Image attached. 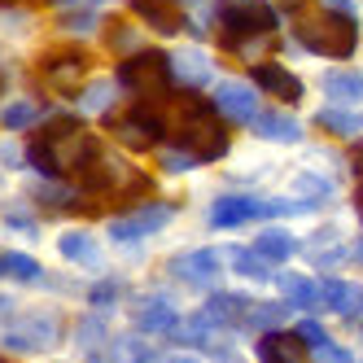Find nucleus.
I'll list each match as a JSON object with an SVG mask.
<instances>
[{
    "label": "nucleus",
    "mask_w": 363,
    "mask_h": 363,
    "mask_svg": "<svg viewBox=\"0 0 363 363\" xmlns=\"http://www.w3.org/2000/svg\"><path fill=\"white\" fill-rule=\"evenodd\" d=\"M245 311H250V302L241 298V294H215L211 302H206L201 311H197V320L211 328V333H219V328H232V324H241L245 320Z\"/></svg>",
    "instance_id": "nucleus-13"
},
{
    "label": "nucleus",
    "mask_w": 363,
    "mask_h": 363,
    "mask_svg": "<svg viewBox=\"0 0 363 363\" xmlns=\"http://www.w3.org/2000/svg\"><path fill=\"white\" fill-rule=\"evenodd\" d=\"M254 250L267 258V263H284L294 250H298V241L289 237L284 228H267V232H258V241H254Z\"/></svg>",
    "instance_id": "nucleus-22"
},
{
    "label": "nucleus",
    "mask_w": 363,
    "mask_h": 363,
    "mask_svg": "<svg viewBox=\"0 0 363 363\" xmlns=\"http://www.w3.org/2000/svg\"><path fill=\"white\" fill-rule=\"evenodd\" d=\"M197 158H193V153H184V149H179V153H167V158H162V167L167 171H184V167H193Z\"/></svg>",
    "instance_id": "nucleus-37"
},
{
    "label": "nucleus",
    "mask_w": 363,
    "mask_h": 363,
    "mask_svg": "<svg viewBox=\"0 0 363 363\" xmlns=\"http://www.w3.org/2000/svg\"><path fill=\"white\" fill-rule=\"evenodd\" d=\"M74 337H79L84 346H96L101 337H106V315H92V320H84V324H79V333H74Z\"/></svg>",
    "instance_id": "nucleus-32"
},
{
    "label": "nucleus",
    "mask_w": 363,
    "mask_h": 363,
    "mask_svg": "<svg viewBox=\"0 0 363 363\" xmlns=\"http://www.w3.org/2000/svg\"><path fill=\"white\" fill-rule=\"evenodd\" d=\"M0 276H13L22 284H31V280H40V263L27 254H0Z\"/></svg>",
    "instance_id": "nucleus-25"
},
{
    "label": "nucleus",
    "mask_w": 363,
    "mask_h": 363,
    "mask_svg": "<svg viewBox=\"0 0 363 363\" xmlns=\"http://www.w3.org/2000/svg\"><path fill=\"white\" fill-rule=\"evenodd\" d=\"M0 162H9V167H18V162H22V153H18V149H13L9 140H0Z\"/></svg>",
    "instance_id": "nucleus-39"
},
{
    "label": "nucleus",
    "mask_w": 363,
    "mask_h": 363,
    "mask_svg": "<svg viewBox=\"0 0 363 363\" xmlns=\"http://www.w3.org/2000/svg\"><path fill=\"white\" fill-rule=\"evenodd\" d=\"M258 363H311V346L298 333H263L258 337Z\"/></svg>",
    "instance_id": "nucleus-9"
},
{
    "label": "nucleus",
    "mask_w": 363,
    "mask_h": 363,
    "mask_svg": "<svg viewBox=\"0 0 363 363\" xmlns=\"http://www.w3.org/2000/svg\"><path fill=\"white\" fill-rule=\"evenodd\" d=\"M254 84L267 88V92L280 96V101H302V79H298L294 70L276 66V62H258V66H254Z\"/></svg>",
    "instance_id": "nucleus-14"
},
{
    "label": "nucleus",
    "mask_w": 363,
    "mask_h": 363,
    "mask_svg": "<svg viewBox=\"0 0 363 363\" xmlns=\"http://www.w3.org/2000/svg\"><path fill=\"white\" fill-rule=\"evenodd\" d=\"M315 359H320V363H354V359H350V350H346V346H337V342L315 346Z\"/></svg>",
    "instance_id": "nucleus-33"
},
{
    "label": "nucleus",
    "mask_w": 363,
    "mask_h": 363,
    "mask_svg": "<svg viewBox=\"0 0 363 363\" xmlns=\"http://www.w3.org/2000/svg\"><path fill=\"white\" fill-rule=\"evenodd\" d=\"M272 284L284 294V302H289V306H302V311H320L324 306L320 302V284L306 280V276H298V272H280Z\"/></svg>",
    "instance_id": "nucleus-19"
},
{
    "label": "nucleus",
    "mask_w": 363,
    "mask_h": 363,
    "mask_svg": "<svg viewBox=\"0 0 363 363\" xmlns=\"http://www.w3.org/2000/svg\"><path fill=\"white\" fill-rule=\"evenodd\" d=\"M158 106H162V101H136L132 114L114 123V140L123 149H153L167 136V114Z\"/></svg>",
    "instance_id": "nucleus-4"
},
{
    "label": "nucleus",
    "mask_w": 363,
    "mask_h": 363,
    "mask_svg": "<svg viewBox=\"0 0 363 363\" xmlns=\"http://www.w3.org/2000/svg\"><path fill=\"white\" fill-rule=\"evenodd\" d=\"M250 127H254L258 140H276V145H298L302 140V123L294 114H280V110H272V114L258 110V118Z\"/></svg>",
    "instance_id": "nucleus-16"
},
{
    "label": "nucleus",
    "mask_w": 363,
    "mask_h": 363,
    "mask_svg": "<svg viewBox=\"0 0 363 363\" xmlns=\"http://www.w3.org/2000/svg\"><path fill=\"white\" fill-rule=\"evenodd\" d=\"M333 197V179L324 175H298V201L311 206V201H328Z\"/></svg>",
    "instance_id": "nucleus-26"
},
{
    "label": "nucleus",
    "mask_w": 363,
    "mask_h": 363,
    "mask_svg": "<svg viewBox=\"0 0 363 363\" xmlns=\"http://www.w3.org/2000/svg\"><path fill=\"white\" fill-rule=\"evenodd\" d=\"M350 258H359V263H363V237H359V241L350 245Z\"/></svg>",
    "instance_id": "nucleus-41"
},
{
    "label": "nucleus",
    "mask_w": 363,
    "mask_h": 363,
    "mask_svg": "<svg viewBox=\"0 0 363 363\" xmlns=\"http://www.w3.org/2000/svg\"><path fill=\"white\" fill-rule=\"evenodd\" d=\"M114 298H118V284L114 280H106V284H96V289H92V306H114Z\"/></svg>",
    "instance_id": "nucleus-36"
},
{
    "label": "nucleus",
    "mask_w": 363,
    "mask_h": 363,
    "mask_svg": "<svg viewBox=\"0 0 363 363\" xmlns=\"http://www.w3.org/2000/svg\"><path fill=\"white\" fill-rule=\"evenodd\" d=\"M132 9H136L158 35H179V27H184V13L175 9V0H132Z\"/></svg>",
    "instance_id": "nucleus-18"
},
{
    "label": "nucleus",
    "mask_w": 363,
    "mask_h": 363,
    "mask_svg": "<svg viewBox=\"0 0 363 363\" xmlns=\"http://www.w3.org/2000/svg\"><path fill=\"white\" fill-rule=\"evenodd\" d=\"M136 328L140 333H175L179 328V311L167 294H149L136 302Z\"/></svg>",
    "instance_id": "nucleus-11"
},
{
    "label": "nucleus",
    "mask_w": 363,
    "mask_h": 363,
    "mask_svg": "<svg viewBox=\"0 0 363 363\" xmlns=\"http://www.w3.org/2000/svg\"><path fill=\"white\" fill-rule=\"evenodd\" d=\"M175 145L193 153L197 162H215L223 158V153L232 149V136H228V127L211 114V106L197 96L189 101H179V127H175Z\"/></svg>",
    "instance_id": "nucleus-1"
},
{
    "label": "nucleus",
    "mask_w": 363,
    "mask_h": 363,
    "mask_svg": "<svg viewBox=\"0 0 363 363\" xmlns=\"http://www.w3.org/2000/svg\"><path fill=\"white\" fill-rule=\"evenodd\" d=\"M171 276L193 284V289H211V284L219 280V258L211 250H193V254H179L171 258Z\"/></svg>",
    "instance_id": "nucleus-10"
},
{
    "label": "nucleus",
    "mask_w": 363,
    "mask_h": 363,
    "mask_svg": "<svg viewBox=\"0 0 363 363\" xmlns=\"http://www.w3.org/2000/svg\"><path fill=\"white\" fill-rule=\"evenodd\" d=\"M57 337H62L57 315H22V324L5 333V346L9 350H48V346H57Z\"/></svg>",
    "instance_id": "nucleus-5"
},
{
    "label": "nucleus",
    "mask_w": 363,
    "mask_h": 363,
    "mask_svg": "<svg viewBox=\"0 0 363 363\" xmlns=\"http://www.w3.org/2000/svg\"><path fill=\"white\" fill-rule=\"evenodd\" d=\"M350 162H354V175H359V197L354 201H359V211H363V145L350 153Z\"/></svg>",
    "instance_id": "nucleus-38"
},
{
    "label": "nucleus",
    "mask_w": 363,
    "mask_h": 363,
    "mask_svg": "<svg viewBox=\"0 0 363 363\" xmlns=\"http://www.w3.org/2000/svg\"><path fill=\"white\" fill-rule=\"evenodd\" d=\"M57 250H62V258H70V263H84V267L96 263V241L88 237V232H62Z\"/></svg>",
    "instance_id": "nucleus-24"
},
{
    "label": "nucleus",
    "mask_w": 363,
    "mask_h": 363,
    "mask_svg": "<svg viewBox=\"0 0 363 363\" xmlns=\"http://www.w3.org/2000/svg\"><path fill=\"white\" fill-rule=\"evenodd\" d=\"M0 363H9V359H0Z\"/></svg>",
    "instance_id": "nucleus-44"
},
{
    "label": "nucleus",
    "mask_w": 363,
    "mask_h": 363,
    "mask_svg": "<svg viewBox=\"0 0 363 363\" xmlns=\"http://www.w3.org/2000/svg\"><path fill=\"white\" fill-rule=\"evenodd\" d=\"M62 31H96V13H66Z\"/></svg>",
    "instance_id": "nucleus-35"
},
{
    "label": "nucleus",
    "mask_w": 363,
    "mask_h": 363,
    "mask_svg": "<svg viewBox=\"0 0 363 363\" xmlns=\"http://www.w3.org/2000/svg\"><path fill=\"white\" fill-rule=\"evenodd\" d=\"M110 101H114V84H92V88L84 92V110L101 114V110H110Z\"/></svg>",
    "instance_id": "nucleus-30"
},
{
    "label": "nucleus",
    "mask_w": 363,
    "mask_h": 363,
    "mask_svg": "<svg viewBox=\"0 0 363 363\" xmlns=\"http://www.w3.org/2000/svg\"><path fill=\"white\" fill-rule=\"evenodd\" d=\"M298 337H302L306 346H324V342H328V333H324V324H320V320H302Z\"/></svg>",
    "instance_id": "nucleus-34"
},
{
    "label": "nucleus",
    "mask_w": 363,
    "mask_h": 363,
    "mask_svg": "<svg viewBox=\"0 0 363 363\" xmlns=\"http://www.w3.org/2000/svg\"><path fill=\"white\" fill-rule=\"evenodd\" d=\"M298 35H302V48H311L320 57H350L359 44L354 13H333V9L298 18Z\"/></svg>",
    "instance_id": "nucleus-2"
},
{
    "label": "nucleus",
    "mask_w": 363,
    "mask_h": 363,
    "mask_svg": "<svg viewBox=\"0 0 363 363\" xmlns=\"http://www.w3.org/2000/svg\"><path fill=\"white\" fill-rule=\"evenodd\" d=\"M328 9H333V13H354L350 0H328Z\"/></svg>",
    "instance_id": "nucleus-40"
},
{
    "label": "nucleus",
    "mask_w": 363,
    "mask_h": 363,
    "mask_svg": "<svg viewBox=\"0 0 363 363\" xmlns=\"http://www.w3.org/2000/svg\"><path fill=\"white\" fill-rule=\"evenodd\" d=\"M284 315H289V302H250L241 324L254 328V333H276L284 324Z\"/></svg>",
    "instance_id": "nucleus-21"
},
{
    "label": "nucleus",
    "mask_w": 363,
    "mask_h": 363,
    "mask_svg": "<svg viewBox=\"0 0 363 363\" xmlns=\"http://www.w3.org/2000/svg\"><path fill=\"white\" fill-rule=\"evenodd\" d=\"M267 215V201L258 197H245V193H228L219 201H211V211H206V219H211V228H241V223H254Z\"/></svg>",
    "instance_id": "nucleus-6"
},
{
    "label": "nucleus",
    "mask_w": 363,
    "mask_h": 363,
    "mask_svg": "<svg viewBox=\"0 0 363 363\" xmlns=\"http://www.w3.org/2000/svg\"><path fill=\"white\" fill-rule=\"evenodd\" d=\"M118 84L132 88L140 101H162L167 88H171L167 57H162V53H132V57L118 66Z\"/></svg>",
    "instance_id": "nucleus-3"
},
{
    "label": "nucleus",
    "mask_w": 363,
    "mask_h": 363,
    "mask_svg": "<svg viewBox=\"0 0 363 363\" xmlns=\"http://www.w3.org/2000/svg\"><path fill=\"white\" fill-rule=\"evenodd\" d=\"M320 302L333 311V315H359L363 311V294L354 289L350 280H342V276H328V280H320Z\"/></svg>",
    "instance_id": "nucleus-15"
},
{
    "label": "nucleus",
    "mask_w": 363,
    "mask_h": 363,
    "mask_svg": "<svg viewBox=\"0 0 363 363\" xmlns=\"http://www.w3.org/2000/svg\"><path fill=\"white\" fill-rule=\"evenodd\" d=\"M324 92L337 101V106H359V101H363V74H354V70H333L328 79H324Z\"/></svg>",
    "instance_id": "nucleus-20"
},
{
    "label": "nucleus",
    "mask_w": 363,
    "mask_h": 363,
    "mask_svg": "<svg viewBox=\"0 0 363 363\" xmlns=\"http://www.w3.org/2000/svg\"><path fill=\"white\" fill-rule=\"evenodd\" d=\"M92 363H114V359H92Z\"/></svg>",
    "instance_id": "nucleus-42"
},
{
    "label": "nucleus",
    "mask_w": 363,
    "mask_h": 363,
    "mask_svg": "<svg viewBox=\"0 0 363 363\" xmlns=\"http://www.w3.org/2000/svg\"><path fill=\"white\" fill-rule=\"evenodd\" d=\"M84 57L79 53H53V57H44V79L53 84L57 92H70V88H79L84 84Z\"/></svg>",
    "instance_id": "nucleus-17"
},
{
    "label": "nucleus",
    "mask_w": 363,
    "mask_h": 363,
    "mask_svg": "<svg viewBox=\"0 0 363 363\" xmlns=\"http://www.w3.org/2000/svg\"><path fill=\"white\" fill-rule=\"evenodd\" d=\"M40 114L44 110L35 101H9V106H0V127H5V132H22V127H35Z\"/></svg>",
    "instance_id": "nucleus-23"
},
{
    "label": "nucleus",
    "mask_w": 363,
    "mask_h": 363,
    "mask_svg": "<svg viewBox=\"0 0 363 363\" xmlns=\"http://www.w3.org/2000/svg\"><path fill=\"white\" fill-rule=\"evenodd\" d=\"M315 123H320V127H328V132H337V136H350L354 127H359V118H354L350 110H320V114H315Z\"/></svg>",
    "instance_id": "nucleus-28"
},
{
    "label": "nucleus",
    "mask_w": 363,
    "mask_h": 363,
    "mask_svg": "<svg viewBox=\"0 0 363 363\" xmlns=\"http://www.w3.org/2000/svg\"><path fill=\"white\" fill-rule=\"evenodd\" d=\"M232 267H237V276H250V280H263L272 263H267V258L258 254V250H237V254H232Z\"/></svg>",
    "instance_id": "nucleus-27"
},
{
    "label": "nucleus",
    "mask_w": 363,
    "mask_h": 363,
    "mask_svg": "<svg viewBox=\"0 0 363 363\" xmlns=\"http://www.w3.org/2000/svg\"><path fill=\"white\" fill-rule=\"evenodd\" d=\"M171 363H189V359H171Z\"/></svg>",
    "instance_id": "nucleus-43"
},
{
    "label": "nucleus",
    "mask_w": 363,
    "mask_h": 363,
    "mask_svg": "<svg viewBox=\"0 0 363 363\" xmlns=\"http://www.w3.org/2000/svg\"><path fill=\"white\" fill-rule=\"evenodd\" d=\"M114 363H153V350H149V346H140L136 337H123L118 350H114Z\"/></svg>",
    "instance_id": "nucleus-29"
},
{
    "label": "nucleus",
    "mask_w": 363,
    "mask_h": 363,
    "mask_svg": "<svg viewBox=\"0 0 363 363\" xmlns=\"http://www.w3.org/2000/svg\"><path fill=\"white\" fill-rule=\"evenodd\" d=\"M110 48H114V53H136L140 40H136V31H132V27L114 22V27H110Z\"/></svg>",
    "instance_id": "nucleus-31"
},
{
    "label": "nucleus",
    "mask_w": 363,
    "mask_h": 363,
    "mask_svg": "<svg viewBox=\"0 0 363 363\" xmlns=\"http://www.w3.org/2000/svg\"><path fill=\"white\" fill-rule=\"evenodd\" d=\"M167 70H171V84H184V88L211 84V57L201 48H175L167 57Z\"/></svg>",
    "instance_id": "nucleus-12"
},
{
    "label": "nucleus",
    "mask_w": 363,
    "mask_h": 363,
    "mask_svg": "<svg viewBox=\"0 0 363 363\" xmlns=\"http://www.w3.org/2000/svg\"><path fill=\"white\" fill-rule=\"evenodd\" d=\"M211 106L228 118H237V123H254L258 118V96L245 79H223L215 92H211Z\"/></svg>",
    "instance_id": "nucleus-8"
},
{
    "label": "nucleus",
    "mask_w": 363,
    "mask_h": 363,
    "mask_svg": "<svg viewBox=\"0 0 363 363\" xmlns=\"http://www.w3.org/2000/svg\"><path fill=\"white\" fill-rule=\"evenodd\" d=\"M171 215H175V211H171V206H162V201H158V206H140L136 215H127V219H114V223H110V241L123 245V241H140V237H149V232H162V228L171 223Z\"/></svg>",
    "instance_id": "nucleus-7"
}]
</instances>
